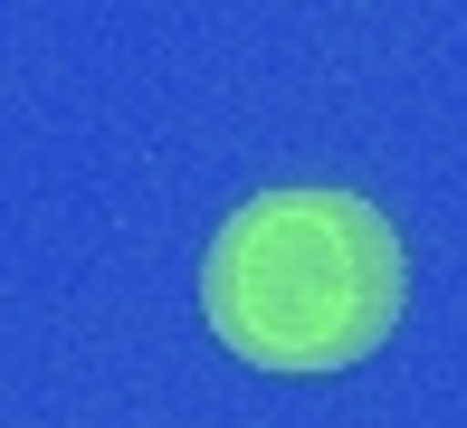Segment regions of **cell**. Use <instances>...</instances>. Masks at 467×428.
<instances>
[{
    "mask_svg": "<svg viewBox=\"0 0 467 428\" xmlns=\"http://www.w3.org/2000/svg\"><path fill=\"white\" fill-rule=\"evenodd\" d=\"M400 295H410L400 229L363 190H325V181L239 200L201 257L210 333L286 381L353 372L363 352H381L400 324Z\"/></svg>",
    "mask_w": 467,
    "mask_h": 428,
    "instance_id": "6da1fadb",
    "label": "cell"
}]
</instances>
